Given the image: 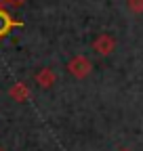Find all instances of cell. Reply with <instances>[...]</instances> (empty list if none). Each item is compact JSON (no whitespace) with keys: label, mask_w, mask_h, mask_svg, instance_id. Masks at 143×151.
Segmentation results:
<instances>
[{"label":"cell","mask_w":143,"mask_h":151,"mask_svg":"<svg viewBox=\"0 0 143 151\" xmlns=\"http://www.w3.org/2000/svg\"><path fill=\"white\" fill-rule=\"evenodd\" d=\"M21 25H23V23H21V21H15V19L9 15L6 9H0V38L9 36L13 27H21Z\"/></svg>","instance_id":"3"},{"label":"cell","mask_w":143,"mask_h":151,"mask_svg":"<svg viewBox=\"0 0 143 151\" xmlns=\"http://www.w3.org/2000/svg\"><path fill=\"white\" fill-rule=\"evenodd\" d=\"M126 6L133 15H143V0H126Z\"/></svg>","instance_id":"6"},{"label":"cell","mask_w":143,"mask_h":151,"mask_svg":"<svg viewBox=\"0 0 143 151\" xmlns=\"http://www.w3.org/2000/svg\"><path fill=\"white\" fill-rule=\"evenodd\" d=\"M11 6V0H0V9H6Z\"/></svg>","instance_id":"8"},{"label":"cell","mask_w":143,"mask_h":151,"mask_svg":"<svg viewBox=\"0 0 143 151\" xmlns=\"http://www.w3.org/2000/svg\"><path fill=\"white\" fill-rule=\"evenodd\" d=\"M93 50L101 57H110L114 50H116V40L114 36L110 34H99L95 40H93Z\"/></svg>","instance_id":"2"},{"label":"cell","mask_w":143,"mask_h":151,"mask_svg":"<svg viewBox=\"0 0 143 151\" xmlns=\"http://www.w3.org/2000/svg\"><path fill=\"white\" fill-rule=\"evenodd\" d=\"M9 97H11L13 101H17V103H25V101L32 97L30 86H27L25 82H17V84H13L11 90H9Z\"/></svg>","instance_id":"5"},{"label":"cell","mask_w":143,"mask_h":151,"mask_svg":"<svg viewBox=\"0 0 143 151\" xmlns=\"http://www.w3.org/2000/svg\"><path fill=\"white\" fill-rule=\"evenodd\" d=\"M34 80H36V84H38L40 88H51V86H55V82H57V73L53 71L51 67H42L38 73L34 76Z\"/></svg>","instance_id":"4"},{"label":"cell","mask_w":143,"mask_h":151,"mask_svg":"<svg viewBox=\"0 0 143 151\" xmlns=\"http://www.w3.org/2000/svg\"><path fill=\"white\" fill-rule=\"evenodd\" d=\"M25 0H11V6H21Z\"/></svg>","instance_id":"7"},{"label":"cell","mask_w":143,"mask_h":151,"mask_svg":"<svg viewBox=\"0 0 143 151\" xmlns=\"http://www.w3.org/2000/svg\"><path fill=\"white\" fill-rule=\"evenodd\" d=\"M120 151H131V149H126V147H124V149H120Z\"/></svg>","instance_id":"9"},{"label":"cell","mask_w":143,"mask_h":151,"mask_svg":"<svg viewBox=\"0 0 143 151\" xmlns=\"http://www.w3.org/2000/svg\"><path fill=\"white\" fill-rule=\"evenodd\" d=\"M0 151H4V149H2V147H0Z\"/></svg>","instance_id":"10"},{"label":"cell","mask_w":143,"mask_h":151,"mask_svg":"<svg viewBox=\"0 0 143 151\" xmlns=\"http://www.w3.org/2000/svg\"><path fill=\"white\" fill-rule=\"evenodd\" d=\"M67 71L74 76L76 80H84L93 71V61L88 59V57H84V55H76V57H72L67 61Z\"/></svg>","instance_id":"1"}]
</instances>
